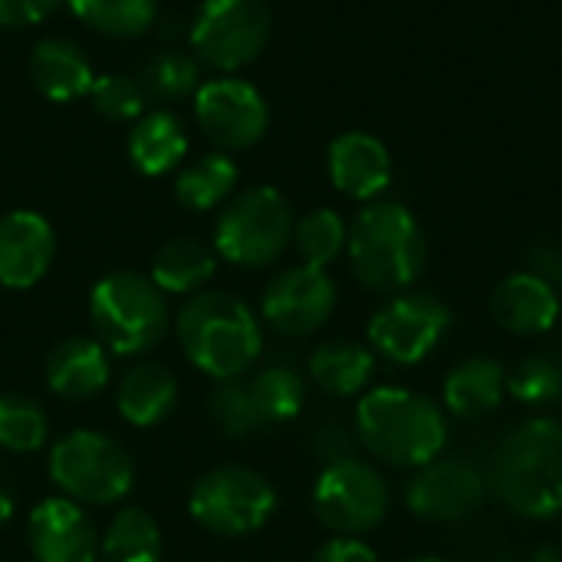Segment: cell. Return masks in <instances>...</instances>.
Masks as SVG:
<instances>
[{"label":"cell","instance_id":"28","mask_svg":"<svg viewBox=\"0 0 562 562\" xmlns=\"http://www.w3.org/2000/svg\"><path fill=\"white\" fill-rule=\"evenodd\" d=\"M69 10L95 33L132 40L155 26L158 0H66Z\"/></svg>","mask_w":562,"mask_h":562},{"label":"cell","instance_id":"17","mask_svg":"<svg viewBox=\"0 0 562 562\" xmlns=\"http://www.w3.org/2000/svg\"><path fill=\"white\" fill-rule=\"evenodd\" d=\"M329 181L352 201H375L392 181V155L369 132H342L326 151Z\"/></svg>","mask_w":562,"mask_h":562},{"label":"cell","instance_id":"24","mask_svg":"<svg viewBox=\"0 0 562 562\" xmlns=\"http://www.w3.org/2000/svg\"><path fill=\"white\" fill-rule=\"evenodd\" d=\"M372 375H375L372 349L352 339L323 342L310 359V379L336 398L359 395L372 382Z\"/></svg>","mask_w":562,"mask_h":562},{"label":"cell","instance_id":"6","mask_svg":"<svg viewBox=\"0 0 562 562\" xmlns=\"http://www.w3.org/2000/svg\"><path fill=\"white\" fill-rule=\"evenodd\" d=\"M293 207L270 188L257 184L231 198L214 224V254L234 267L260 270L286 254L293 244Z\"/></svg>","mask_w":562,"mask_h":562},{"label":"cell","instance_id":"2","mask_svg":"<svg viewBox=\"0 0 562 562\" xmlns=\"http://www.w3.org/2000/svg\"><path fill=\"white\" fill-rule=\"evenodd\" d=\"M175 333L191 366L217 382L240 379L263 349V333L254 310L217 290L188 296L175 316Z\"/></svg>","mask_w":562,"mask_h":562},{"label":"cell","instance_id":"5","mask_svg":"<svg viewBox=\"0 0 562 562\" xmlns=\"http://www.w3.org/2000/svg\"><path fill=\"white\" fill-rule=\"evenodd\" d=\"M89 319L95 339L115 356H142L155 349L171 329L165 293L151 277L135 270L109 273L92 286Z\"/></svg>","mask_w":562,"mask_h":562},{"label":"cell","instance_id":"18","mask_svg":"<svg viewBox=\"0 0 562 562\" xmlns=\"http://www.w3.org/2000/svg\"><path fill=\"white\" fill-rule=\"evenodd\" d=\"M560 313V290H553L547 280H540L527 270L504 277L491 296L494 323L514 336H543L557 326Z\"/></svg>","mask_w":562,"mask_h":562},{"label":"cell","instance_id":"42","mask_svg":"<svg viewBox=\"0 0 562 562\" xmlns=\"http://www.w3.org/2000/svg\"><path fill=\"white\" fill-rule=\"evenodd\" d=\"M412 562H448V560H438V557H422V560H412Z\"/></svg>","mask_w":562,"mask_h":562},{"label":"cell","instance_id":"25","mask_svg":"<svg viewBox=\"0 0 562 562\" xmlns=\"http://www.w3.org/2000/svg\"><path fill=\"white\" fill-rule=\"evenodd\" d=\"M214 273H217V254L194 237H178L165 244L151 260V280L161 293L194 296L201 293L204 283H211Z\"/></svg>","mask_w":562,"mask_h":562},{"label":"cell","instance_id":"20","mask_svg":"<svg viewBox=\"0 0 562 562\" xmlns=\"http://www.w3.org/2000/svg\"><path fill=\"white\" fill-rule=\"evenodd\" d=\"M26 72L49 102H72L79 95H89L95 82L89 56L79 49V43L66 36L40 40L26 59Z\"/></svg>","mask_w":562,"mask_h":562},{"label":"cell","instance_id":"29","mask_svg":"<svg viewBox=\"0 0 562 562\" xmlns=\"http://www.w3.org/2000/svg\"><path fill=\"white\" fill-rule=\"evenodd\" d=\"M138 86L148 99L178 102L201 89V66L184 49H158L138 69Z\"/></svg>","mask_w":562,"mask_h":562},{"label":"cell","instance_id":"37","mask_svg":"<svg viewBox=\"0 0 562 562\" xmlns=\"http://www.w3.org/2000/svg\"><path fill=\"white\" fill-rule=\"evenodd\" d=\"M66 0H0V26L23 30L43 23L49 13H56Z\"/></svg>","mask_w":562,"mask_h":562},{"label":"cell","instance_id":"1","mask_svg":"<svg viewBox=\"0 0 562 562\" xmlns=\"http://www.w3.org/2000/svg\"><path fill=\"white\" fill-rule=\"evenodd\" d=\"M497 501L530 520H547L562 514V425L553 418H537L510 431L487 474Z\"/></svg>","mask_w":562,"mask_h":562},{"label":"cell","instance_id":"19","mask_svg":"<svg viewBox=\"0 0 562 562\" xmlns=\"http://www.w3.org/2000/svg\"><path fill=\"white\" fill-rule=\"evenodd\" d=\"M109 375H112L109 349L89 336L63 339L46 359V385L53 389V395L66 402L95 398L99 392H105Z\"/></svg>","mask_w":562,"mask_h":562},{"label":"cell","instance_id":"38","mask_svg":"<svg viewBox=\"0 0 562 562\" xmlns=\"http://www.w3.org/2000/svg\"><path fill=\"white\" fill-rule=\"evenodd\" d=\"M524 263H527V273L547 280L553 290H562V250L557 244H533Z\"/></svg>","mask_w":562,"mask_h":562},{"label":"cell","instance_id":"32","mask_svg":"<svg viewBox=\"0 0 562 562\" xmlns=\"http://www.w3.org/2000/svg\"><path fill=\"white\" fill-rule=\"evenodd\" d=\"M49 422L46 412L26 395H0V448L13 454H33L46 445Z\"/></svg>","mask_w":562,"mask_h":562},{"label":"cell","instance_id":"23","mask_svg":"<svg viewBox=\"0 0 562 562\" xmlns=\"http://www.w3.org/2000/svg\"><path fill=\"white\" fill-rule=\"evenodd\" d=\"M184 155H188V132L175 112L158 109L135 122L128 135V158L142 175L148 178L168 175L184 161Z\"/></svg>","mask_w":562,"mask_h":562},{"label":"cell","instance_id":"31","mask_svg":"<svg viewBox=\"0 0 562 562\" xmlns=\"http://www.w3.org/2000/svg\"><path fill=\"white\" fill-rule=\"evenodd\" d=\"M349 244V227L346 221L329 211V207H316L310 211L303 221H296L293 227V247L300 254V260L306 267H319L326 270Z\"/></svg>","mask_w":562,"mask_h":562},{"label":"cell","instance_id":"27","mask_svg":"<svg viewBox=\"0 0 562 562\" xmlns=\"http://www.w3.org/2000/svg\"><path fill=\"white\" fill-rule=\"evenodd\" d=\"M99 562H161V530L142 507H122L99 540Z\"/></svg>","mask_w":562,"mask_h":562},{"label":"cell","instance_id":"12","mask_svg":"<svg viewBox=\"0 0 562 562\" xmlns=\"http://www.w3.org/2000/svg\"><path fill=\"white\" fill-rule=\"evenodd\" d=\"M194 119L221 151L257 145L270 128V105L257 86L237 76L201 82L194 92Z\"/></svg>","mask_w":562,"mask_h":562},{"label":"cell","instance_id":"41","mask_svg":"<svg viewBox=\"0 0 562 562\" xmlns=\"http://www.w3.org/2000/svg\"><path fill=\"white\" fill-rule=\"evenodd\" d=\"M533 562H562V553L560 550H540V553L533 557Z\"/></svg>","mask_w":562,"mask_h":562},{"label":"cell","instance_id":"11","mask_svg":"<svg viewBox=\"0 0 562 562\" xmlns=\"http://www.w3.org/2000/svg\"><path fill=\"white\" fill-rule=\"evenodd\" d=\"M451 310L431 293H398L369 319V346L395 366H418L451 333Z\"/></svg>","mask_w":562,"mask_h":562},{"label":"cell","instance_id":"3","mask_svg":"<svg viewBox=\"0 0 562 562\" xmlns=\"http://www.w3.org/2000/svg\"><path fill=\"white\" fill-rule=\"evenodd\" d=\"M359 445L395 468H425L441 458L448 445V422L441 408L408 389H372L356 405Z\"/></svg>","mask_w":562,"mask_h":562},{"label":"cell","instance_id":"7","mask_svg":"<svg viewBox=\"0 0 562 562\" xmlns=\"http://www.w3.org/2000/svg\"><path fill=\"white\" fill-rule=\"evenodd\" d=\"M49 477L63 497L86 507H112L135 484L125 448L99 431H69L49 451Z\"/></svg>","mask_w":562,"mask_h":562},{"label":"cell","instance_id":"35","mask_svg":"<svg viewBox=\"0 0 562 562\" xmlns=\"http://www.w3.org/2000/svg\"><path fill=\"white\" fill-rule=\"evenodd\" d=\"M145 92L138 86V79L125 76V72H105V76H95L92 89H89V102L92 109L109 119V122H132L142 115L145 109Z\"/></svg>","mask_w":562,"mask_h":562},{"label":"cell","instance_id":"14","mask_svg":"<svg viewBox=\"0 0 562 562\" xmlns=\"http://www.w3.org/2000/svg\"><path fill=\"white\" fill-rule=\"evenodd\" d=\"M336 310V283L319 267H290L267 283L263 319L283 336H310L329 323Z\"/></svg>","mask_w":562,"mask_h":562},{"label":"cell","instance_id":"30","mask_svg":"<svg viewBox=\"0 0 562 562\" xmlns=\"http://www.w3.org/2000/svg\"><path fill=\"white\" fill-rule=\"evenodd\" d=\"M247 385H250V395H254L257 412H260L267 428L293 422L306 402V385H303L300 372L290 366H267Z\"/></svg>","mask_w":562,"mask_h":562},{"label":"cell","instance_id":"13","mask_svg":"<svg viewBox=\"0 0 562 562\" xmlns=\"http://www.w3.org/2000/svg\"><path fill=\"white\" fill-rule=\"evenodd\" d=\"M487 494V477L461 458H435L418 468L405 487V504L418 520L458 524L471 517Z\"/></svg>","mask_w":562,"mask_h":562},{"label":"cell","instance_id":"40","mask_svg":"<svg viewBox=\"0 0 562 562\" xmlns=\"http://www.w3.org/2000/svg\"><path fill=\"white\" fill-rule=\"evenodd\" d=\"M13 517V497L7 491H0V524H7Z\"/></svg>","mask_w":562,"mask_h":562},{"label":"cell","instance_id":"33","mask_svg":"<svg viewBox=\"0 0 562 562\" xmlns=\"http://www.w3.org/2000/svg\"><path fill=\"white\" fill-rule=\"evenodd\" d=\"M211 422L221 435L227 438H250L257 431H263V418L257 412V402L250 395V385L240 379H224L214 385L211 402H207Z\"/></svg>","mask_w":562,"mask_h":562},{"label":"cell","instance_id":"22","mask_svg":"<svg viewBox=\"0 0 562 562\" xmlns=\"http://www.w3.org/2000/svg\"><path fill=\"white\" fill-rule=\"evenodd\" d=\"M119 415L135 428H151L165 422L178 405V379L155 362L132 366L115 392Z\"/></svg>","mask_w":562,"mask_h":562},{"label":"cell","instance_id":"9","mask_svg":"<svg viewBox=\"0 0 562 562\" xmlns=\"http://www.w3.org/2000/svg\"><path fill=\"white\" fill-rule=\"evenodd\" d=\"M273 13L267 0H204L191 23L194 59L221 72L250 66L270 43Z\"/></svg>","mask_w":562,"mask_h":562},{"label":"cell","instance_id":"8","mask_svg":"<svg viewBox=\"0 0 562 562\" xmlns=\"http://www.w3.org/2000/svg\"><path fill=\"white\" fill-rule=\"evenodd\" d=\"M188 510L194 524L214 537H247L267 527L273 517L277 491L260 471L224 464L198 477L188 497Z\"/></svg>","mask_w":562,"mask_h":562},{"label":"cell","instance_id":"4","mask_svg":"<svg viewBox=\"0 0 562 562\" xmlns=\"http://www.w3.org/2000/svg\"><path fill=\"white\" fill-rule=\"evenodd\" d=\"M346 254L359 283L379 293H398L425 273L428 237L405 204L369 201L349 227Z\"/></svg>","mask_w":562,"mask_h":562},{"label":"cell","instance_id":"21","mask_svg":"<svg viewBox=\"0 0 562 562\" xmlns=\"http://www.w3.org/2000/svg\"><path fill=\"white\" fill-rule=\"evenodd\" d=\"M507 395V372L497 359L474 356L454 366L445 379V405L461 422H477L501 408Z\"/></svg>","mask_w":562,"mask_h":562},{"label":"cell","instance_id":"39","mask_svg":"<svg viewBox=\"0 0 562 562\" xmlns=\"http://www.w3.org/2000/svg\"><path fill=\"white\" fill-rule=\"evenodd\" d=\"M313 562H379V557L359 537H336V540L319 547Z\"/></svg>","mask_w":562,"mask_h":562},{"label":"cell","instance_id":"16","mask_svg":"<svg viewBox=\"0 0 562 562\" xmlns=\"http://www.w3.org/2000/svg\"><path fill=\"white\" fill-rule=\"evenodd\" d=\"M56 257V234L36 211H10L0 217V286H36Z\"/></svg>","mask_w":562,"mask_h":562},{"label":"cell","instance_id":"26","mask_svg":"<svg viewBox=\"0 0 562 562\" xmlns=\"http://www.w3.org/2000/svg\"><path fill=\"white\" fill-rule=\"evenodd\" d=\"M237 161L224 151L201 155L198 161L184 165L175 178V198L188 211H214L234 198L237 188Z\"/></svg>","mask_w":562,"mask_h":562},{"label":"cell","instance_id":"15","mask_svg":"<svg viewBox=\"0 0 562 562\" xmlns=\"http://www.w3.org/2000/svg\"><path fill=\"white\" fill-rule=\"evenodd\" d=\"M30 553L36 562H99V533L82 504L46 497L30 514Z\"/></svg>","mask_w":562,"mask_h":562},{"label":"cell","instance_id":"34","mask_svg":"<svg viewBox=\"0 0 562 562\" xmlns=\"http://www.w3.org/2000/svg\"><path fill=\"white\" fill-rule=\"evenodd\" d=\"M507 392L524 405H553L562 398V366L550 356H530L507 375Z\"/></svg>","mask_w":562,"mask_h":562},{"label":"cell","instance_id":"10","mask_svg":"<svg viewBox=\"0 0 562 562\" xmlns=\"http://www.w3.org/2000/svg\"><path fill=\"white\" fill-rule=\"evenodd\" d=\"M313 507L336 537H362L389 514V481L359 458L329 464L316 481Z\"/></svg>","mask_w":562,"mask_h":562},{"label":"cell","instance_id":"36","mask_svg":"<svg viewBox=\"0 0 562 562\" xmlns=\"http://www.w3.org/2000/svg\"><path fill=\"white\" fill-rule=\"evenodd\" d=\"M356 431L339 422V418H323L313 435H310V445H313V454L329 468V464H339V461H349L356 458Z\"/></svg>","mask_w":562,"mask_h":562}]
</instances>
